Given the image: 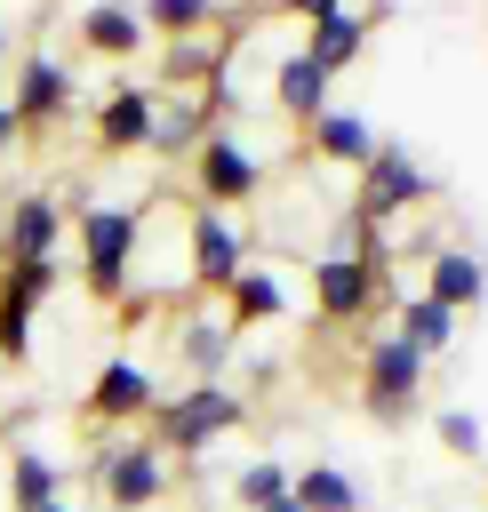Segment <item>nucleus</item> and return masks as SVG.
Listing matches in <instances>:
<instances>
[{
    "label": "nucleus",
    "instance_id": "f257e3e1",
    "mask_svg": "<svg viewBox=\"0 0 488 512\" xmlns=\"http://www.w3.org/2000/svg\"><path fill=\"white\" fill-rule=\"evenodd\" d=\"M64 224H72V248H80L72 280L88 288V304H128V288H136V208L72 192Z\"/></svg>",
    "mask_w": 488,
    "mask_h": 512
},
{
    "label": "nucleus",
    "instance_id": "f03ea898",
    "mask_svg": "<svg viewBox=\"0 0 488 512\" xmlns=\"http://www.w3.org/2000/svg\"><path fill=\"white\" fill-rule=\"evenodd\" d=\"M232 424H248V400H240L232 384H176V392H160V408H152V440H160L168 456H200V448L224 440Z\"/></svg>",
    "mask_w": 488,
    "mask_h": 512
},
{
    "label": "nucleus",
    "instance_id": "7ed1b4c3",
    "mask_svg": "<svg viewBox=\"0 0 488 512\" xmlns=\"http://www.w3.org/2000/svg\"><path fill=\"white\" fill-rule=\"evenodd\" d=\"M240 272H248V232H240V216L192 200V208H184V280H192V296H224Z\"/></svg>",
    "mask_w": 488,
    "mask_h": 512
},
{
    "label": "nucleus",
    "instance_id": "20e7f679",
    "mask_svg": "<svg viewBox=\"0 0 488 512\" xmlns=\"http://www.w3.org/2000/svg\"><path fill=\"white\" fill-rule=\"evenodd\" d=\"M384 304V264H368L360 248H320L312 256V312L328 320V328H352V320H368Z\"/></svg>",
    "mask_w": 488,
    "mask_h": 512
},
{
    "label": "nucleus",
    "instance_id": "39448f33",
    "mask_svg": "<svg viewBox=\"0 0 488 512\" xmlns=\"http://www.w3.org/2000/svg\"><path fill=\"white\" fill-rule=\"evenodd\" d=\"M416 400H424V352L400 344V336H376V344L360 352V408H368L376 424H408Z\"/></svg>",
    "mask_w": 488,
    "mask_h": 512
},
{
    "label": "nucleus",
    "instance_id": "423d86ee",
    "mask_svg": "<svg viewBox=\"0 0 488 512\" xmlns=\"http://www.w3.org/2000/svg\"><path fill=\"white\" fill-rule=\"evenodd\" d=\"M256 192H264V160H256L232 128H208V136H200V152H192V200H200V208H232V216H240Z\"/></svg>",
    "mask_w": 488,
    "mask_h": 512
},
{
    "label": "nucleus",
    "instance_id": "0eeeda50",
    "mask_svg": "<svg viewBox=\"0 0 488 512\" xmlns=\"http://www.w3.org/2000/svg\"><path fill=\"white\" fill-rule=\"evenodd\" d=\"M352 184H360V192H352V216H360V224H376V232H384L392 216H408V208H424V200H432V176H424L400 144H376V160H368Z\"/></svg>",
    "mask_w": 488,
    "mask_h": 512
},
{
    "label": "nucleus",
    "instance_id": "6e6552de",
    "mask_svg": "<svg viewBox=\"0 0 488 512\" xmlns=\"http://www.w3.org/2000/svg\"><path fill=\"white\" fill-rule=\"evenodd\" d=\"M104 504L112 512H152L168 488H176V456L160 448V440H136V432H120V456L104 464Z\"/></svg>",
    "mask_w": 488,
    "mask_h": 512
},
{
    "label": "nucleus",
    "instance_id": "1a4fd4ad",
    "mask_svg": "<svg viewBox=\"0 0 488 512\" xmlns=\"http://www.w3.org/2000/svg\"><path fill=\"white\" fill-rule=\"evenodd\" d=\"M160 408V384H152V368L136 360V352H112L96 376H88V416L96 424H144Z\"/></svg>",
    "mask_w": 488,
    "mask_h": 512
},
{
    "label": "nucleus",
    "instance_id": "9d476101",
    "mask_svg": "<svg viewBox=\"0 0 488 512\" xmlns=\"http://www.w3.org/2000/svg\"><path fill=\"white\" fill-rule=\"evenodd\" d=\"M8 112H16V128H48V120H64V112H72V72H64L48 48H32V56L16 64Z\"/></svg>",
    "mask_w": 488,
    "mask_h": 512
},
{
    "label": "nucleus",
    "instance_id": "9b49d317",
    "mask_svg": "<svg viewBox=\"0 0 488 512\" xmlns=\"http://www.w3.org/2000/svg\"><path fill=\"white\" fill-rule=\"evenodd\" d=\"M264 104H272L280 120L312 128V120L328 112V72H320L304 48H288V56H272V72H264Z\"/></svg>",
    "mask_w": 488,
    "mask_h": 512
},
{
    "label": "nucleus",
    "instance_id": "f8f14e48",
    "mask_svg": "<svg viewBox=\"0 0 488 512\" xmlns=\"http://www.w3.org/2000/svg\"><path fill=\"white\" fill-rule=\"evenodd\" d=\"M72 32H80V48L104 56V64H128V56H144V40H152L128 0H80V8H72Z\"/></svg>",
    "mask_w": 488,
    "mask_h": 512
},
{
    "label": "nucleus",
    "instance_id": "ddd939ff",
    "mask_svg": "<svg viewBox=\"0 0 488 512\" xmlns=\"http://www.w3.org/2000/svg\"><path fill=\"white\" fill-rule=\"evenodd\" d=\"M64 248V200L56 192H16L0 224V264L8 256H56Z\"/></svg>",
    "mask_w": 488,
    "mask_h": 512
},
{
    "label": "nucleus",
    "instance_id": "4468645a",
    "mask_svg": "<svg viewBox=\"0 0 488 512\" xmlns=\"http://www.w3.org/2000/svg\"><path fill=\"white\" fill-rule=\"evenodd\" d=\"M304 144H312V160H328V168H352V176H360V168L376 160V144H384V136L368 128V112H352V104H328V112L304 128Z\"/></svg>",
    "mask_w": 488,
    "mask_h": 512
},
{
    "label": "nucleus",
    "instance_id": "2eb2a0df",
    "mask_svg": "<svg viewBox=\"0 0 488 512\" xmlns=\"http://www.w3.org/2000/svg\"><path fill=\"white\" fill-rule=\"evenodd\" d=\"M232 320L224 312H176V360H184V376L192 384H224V368H232Z\"/></svg>",
    "mask_w": 488,
    "mask_h": 512
},
{
    "label": "nucleus",
    "instance_id": "dca6fc26",
    "mask_svg": "<svg viewBox=\"0 0 488 512\" xmlns=\"http://www.w3.org/2000/svg\"><path fill=\"white\" fill-rule=\"evenodd\" d=\"M384 8H344V16H320V24H304V56L336 80V72H352L360 56H368V24H376Z\"/></svg>",
    "mask_w": 488,
    "mask_h": 512
},
{
    "label": "nucleus",
    "instance_id": "f3484780",
    "mask_svg": "<svg viewBox=\"0 0 488 512\" xmlns=\"http://www.w3.org/2000/svg\"><path fill=\"white\" fill-rule=\"evenodd\" d=\"M424 296L464 320V312H480V296H488V264H480L472 248H432V256H424Z\"/></svg>",
    "mask_w": 488,
    "mask_h": 512
},
{
    "label": "nucleus",
    "instance_id": "a211bd4d",
    "mask_svg": "<svg viewBox=\"0 0 488 512\" xmlns=\"http://www.w3.org/2000/svg\"><path fill=\"white\" fill-rule=\"evenodd\" d=\"M224 320L232 328H280L288 320V280L272 264H248L232 288H224Z\"/></svg>",
    "mask_w": 488,
    "mask_h": 512
},
{
    "label": "nucleus",
    "instance_id": "6ab92c4d",
    "mask_svg": "<svg viewBox=\"0 0 488 512\" xmlns=\"http://www.w3.org/2000/svg\"><path fill=\"white\" fill-rule=\"evenodd\" d=\"M96 144L104 152H152V88H112L96 112Z\"/></svg>",
    "mask_w": 488,
    "mask_h": 512
},
{
    "label": "nucleus",
    "instance_id": "aec40b11",
    "mask_svg": "<svg viewBox=\"0 0 488 512\" xmlns=\"http://www.w3.org/2000/svg\"><path fill=\"white\" fill-rule=\"evenodd\" d=\"M56 496H64V464H56L48 448L16 440V448H8V512H40V504H56Z\"/></svg>",
    "mask_w": 488,
    "mask_h": 512
},
{
    "label": "nucleus",
    "instance_id": "412c9836",
    "mask_svg": "<svg viewBox=\"0 0 488 512\" xmlns=\"http://www.w3.org/2000/svg\"><path fill=\"white\" fill-rule=\"evenodd\" d=\"M208 128H216L208 96H160L152 88V152H200Z\"/></svg>",
    "mask_w": 488,
    "mask_h": 512
},
{
    "label": "nucleus",
    "instance_id": "4be33fe9",
    "mask_svg": "<svg viewBox=\"0 0 488 512\" xmlns=\"http://www.w3.org/2000/svg\"><path fill=\"white\" fill-rule=\"evenodd\" d=\"M392 336H400V344H416V352L432 360V352H448V344H456V312H448V304H432V296L416 288V296H400V304H392Z\"/></svg>",
    "mask_w": 488,
    "mask_h": 512
},
{
    "label": "nucleus",
    "instance_id": "5701e85b",
    "mask_svg": "<svg viewBox=\"0 0 488 512\" xmlns=\"http://www.w3.org/2000/svg\"><path fill=\"white\" fill-rule=\"evenodd\" d=\"M288 496H296L304 512H368V496H360V480H352L344 464H304V472H288Z\"/></svg>",
    "mask_w": 488,
    "mask_h": 512
},
{
    "label": "nucleus",
    "instance_id": "b1692460",
    "mask_svg": "<svg viewBox=\"0 0 488 512\" xmlns=\"http://www.w3.org/2000/svg\"><path fill=\"white\" fill-rule=\"evenodd\" d=\"M144 32L160 40H192V32H216V0H136Z\"/></svg>",
    "mask_w": 488,
    "mask_h": 512
},
{
    "label": "nucleus",
    "instance_id": "393cba45",
    "mask_svg": "<svg viewBox=\"0 0 488 512\" xmlns=\"http://www.w3.org/2000/svg\"><path fill=\"white\" fill-rule=\"evenodd\" d=\"M64 280V256H8L0 264V296H24V304H48Z\"/></svg>",
    "mask_w": 488,
    "mask_h": 512
},
{
    "label": "nucleus",
    "instance_id": "a878e982",
    "mask_svg": "<svg viewBox=\"0 0 488 512\" xmlns=\"http://www.w3.org/2000/svg\"><path fill=\"white\" fill-rule=\"evenodd\" d=\"M232 496H240V512H256V504H272V496H288V464H280V456L240 464V472H232Z\"/></svg>",
    "mask_w": 488,
    "mask_h": 512
},
{
    "label": "nucleus",
    "instance_id": "bb28decb",
    "mask_svg": "<svg viewBox=\"0 0 488 512\" xmlns=\"http://www.w3.org/2000/svg\"><path fill=\"white\" fill-rule=\"evenodd\" d=\"M32 320H40V304L0 296V360H8V368H24V360H32Z\"/></svg>",
    "mask_w": 488,
    "mask_h": 512
},
{
    "label": "nucleus",
    "instance_id": "cd10ccee",
    "mask_svg": "<svg viewBox=\"0 0 488 512\" xmlns=\"http://www.w3.org/2000/svg\"><path fill=\"white\" fill-rule=\"evenodd\" d=\"M432 432H440V448H448V456H480V440H488L472 408H440V416H432Z\"/></svg>",
    "mask_w": 488,
    "mask_h": 512
},
{
    "label": "nucleus",
    "instance_id": "c85d7f7f",
    "mask_svg": "<svg viewBox=\"0 0 488 512\" xmlns=\"http://www.w3.org/2000/svg\"><path fill=\"white\" fill-rule=\"evenodd\" d=\"M352 0H280V16H296V24H320V16H344Z\"/></svg>",
    "mask_w": 488,
    "mask_h": 512
},
{
    "label": "nucleus",
    "instance_id": "c756f323",
    "mask_svg": "<svg viewBox=\"0 0 488 512\" xmlns=\"http://www.w3.org/2000/svg\"><path fill=\"white\" fill-rule=\"evenodd\" d=\"M16 136H24V128H16V112H8V96H0V152H8Z\"/></svg>",
    "mask_w": 488,
    "mask_h": 512
},
{
    "label": "nucleus",
    "instance_id": "7c9ffc66",
    "mask_svg": "<svg viewBox=\"0 0 488 512\" xmlns=\"http://www.w3.org/2000/svg\"><path fill=\"white\" fill-rule=\"evenodd\" d=\"M256 512H304V504H296V496H272V504H256Z\"/></svg>",
    "mask_w": 488,
    "mask_h": 512
},
{
    "label": "nucleus",
    "instance_id": "2f4dec72",
    "mask_svg": "<svg viewBox=\"0 0 488 512\" xmlns=\"http://www.w3.org/2000/svg\"><path fill=\"white\" fill-rule=\"evenodd\" d=\"M40 512H80V504H72V496H56V504H40Z\"/></svg>",
    "mask_w": 488,
    "mask_h": 512
},
{
    "label": "nucleus",
    "instance_id": "473e14b6",
    "mask_svg": "<svg viewBox=\"0 0 488 512\" xmlns=\"http://www.w3.org/2000/svg\"><path fill=\"white\" fill-rule=\"evenodd\" d=\"M0 64H8V32H0Z\"/></svg>",
    "mask_w": 488,
    "mask_h": 512
}]
</instances>
